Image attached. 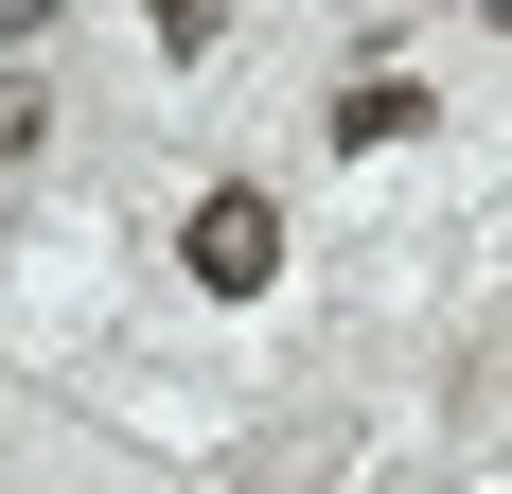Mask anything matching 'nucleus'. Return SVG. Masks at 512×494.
<instances>
[{
  "instance_id": "f257e3e1",
  "label": "nucleus",
  "mask_w": 512,
  "mask_h": 494,
  "mask_svg": "<svg viewBox=\"0 0 512 494\" xmlns=\"http://www.w3.org/2000/svg\"><path fill=\"white\" fill-rule=\"evenodd\" d=\"M265 265H283V212H265V195H212L195 212V283L212 300H265Z\"/></svg>"
},
{
  "instance_id": "f03ea898",
  "label": "nucleus",
  "mask_w": 512,
  "mask_h": 494,
  "mask_svg": "<svg viewBox=\"0 0 512 494\" xmlns=\"http://www.w3.org/2000/svg\"><path fill=\"white\" fill-rule=\"evenodd\" d=\"M407 124H424L407 71H354V89H336V142H354V159H371V142H407Z\"/></svg>"
},
{
  "instance_id": "7ed1b4c3",
  "label": "nucleus",
  "mask_w": 512,
  "mask_h": 494,
  "mask_svg": "<svg viewBox=\"0 0 512 494\" xmlns=\"http://www.w3.org/2000/svg\"><path fill=\"white\" fill-rule=\"evenodd\" d=\"M36 18H53V0H0V36H36Z\"/></svg>"
},
{
  "instance_id": "20e7f679",
  "label": "nucleus",
  "mask_w": 512,
  "mask_h": 494,
  "mask_svg": "<svg viewBox=\"0 0 512 494\" xmlns=\"http://www.w3.org/2000/svg\"><path fill=\"white\" fill-rule=\"evenodd\" d=\"M495 36H512V0H495Z\"/></svg>"
}]
</instances>
